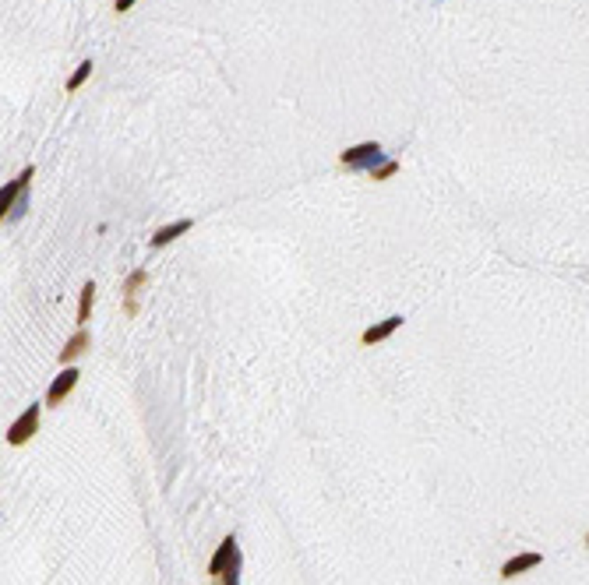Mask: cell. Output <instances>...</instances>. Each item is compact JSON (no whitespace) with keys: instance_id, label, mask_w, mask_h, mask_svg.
Masks as SVG:
<instances>
[{"instance_id":"6da1fadb","label":"cell","mask_w":589,"mask_h":585,"mask_svg":"<svg viewBox=\"0 0 589 585\" xmlns=\"http://www.w3.org/2000/svg\"><path fill=\"white\" fill-rule=\"evenodd\" d=\"M237 571H240V547H237V540H233V536H226V540L219 543L216 557L208 561V575H212V578H219L223 585H240Z\"/></svg>"},{"instance_id":"7a4b0ae2","label":"cell","mask_w":589,"mask_h":585,"mask_svg":"<svg viewBox=\"0 0 589 585\" xmlns=\"http://www.w3.org/2000/svg\"><path fill=\"white\" fill-rule=\"evenodd\" d=\"M339 163H343L346 170H367V173H374V170L385 163V148H382L378 141H363V145L346 148V152L339 155Z\"/></svg>"},{"instance_id":"3957f363","label":"cell","mask_w":589,"mask_h":585,"mask_svg":"<svg viewBox=\"0 0 589 585\" xmlns=\"http://www.w3.org/2000/svg\"><path fill=\"white\" fill-rule=\"evenodd\" d=\"M36 177V170L29 166V170H22L15 180H8L4 184V191H0V216H4V219H11V211H15V205L22 201V194L29 191V180Z\"/></svg>"},{"instance_id":"277c9868","label":"cell","mask_w":589,"mask_h":585,"mask_svg":"<svg viewBox=\"0 0 589 585\" xmlns=\"http://www.w3.org/2000/svg\"><path fill=\"white\" fill-rule=\"evenodd\" d=\"M39 431V406H29L11 427H8V444H25L32 434Z\"/></svg>"},{"instance_id":"5b68a950","label":"cell","mask_w":589,"mask_h":585,"mask_svg":"<svg viewBox=\"0 0 589 585\" xmlns=\"http://www.w3.org/2000/svg\"><path fill=\"white\" fill-rule=\"evenodd\" d=\"M78 378H81V374H78V370H74V367H64V370H61V374H57V378H53L49 392H46V406H61V402H64V399H68V395L74 392Z\"/></svg>"},{"instance_id":"8992f818","label":"cell","mask_w":589,"mask_h":585,"mask_svg":"<svg viewBox=\"0 0 589 585\" xmlns=\"http://www.w3.org/2000/svg\"><path fill=\"white\" fill-rule=\"evenodd\" d=\"M402 321H406V317L402 314H392V317H385V321H378V325H370L363 335H360V342L363 346H374V342H385L392 332H399L402 328Z\"/></svg>"},{"instance_id":"52a82bcc","label":"cell","mask_w":589,"mask_h":585,"mask_svg":"<svg viewBox=\"0 0 589 585\" xmlns=\"http://www.w3.org/2000/svg\"><path fill=\"white\" fill-rule=\"evenodd\" d=\"M540 564H544V554H515L512 561H505V568H501V578H515V575H526V571L540 568Z\"/></svg>"},{"instance_id":"ba28073f","label":"cell","mask_w":589,"mask_h":585,"mask_svg":"<svg viewBox=\"0 0 589 585\" xmlns=\"http://www.w3.org/2000/svg\"><path fill=\"white\" fill-rule=\"evenodd\" d=\"M88 346H92V335H88L85 328H78V332H74V335L64 342V349H61V363H71V360H78V356L88 349Z\"/></svg>"},{"instance_id":"9c48e42d","label":"cell","mask_w":589,"mask_h":585,"mask_svg":"<svg viewBox=\"0 0 589 585\" xmlns=\"http://www.w3.org/2000/svg\"><path fill=\"white\" fill-rule=\"evenodd\" d=\"M191 226H194L191 219H180V223H170V226H163V230H155V233H152V247H166V243H173V240L184 237Z\"/></svg>"},{"instance_id":"30bf717a","label":"cell","mask_w":589,"mask_h":585,"mask_svg":"<svg viewBox=\"0 0 589 585\" xmlns=\"http://www.w3.org/2000/svg\"><path fill=\"white\" fill-rule=\"evenodd\" d=\"M148 282V272L145 269H138V272H131L127 275V282H124V293H127V314H138V303H134V296H138V289Z\"/></svg>"},{"instance_id":"8fae6325","label":"cell","mask_w":589,"mask_h":585,"mask_svg":"<svg viewBox=\"0 0 589 585\" xmlns=\"http://www.w3.org/2000/svg\"><path fill=\"white\" fill-rule=\"evenodd\" d=\"M92 303H95V282H85V286H81V303H78V325L88 321Z\"/></svg>"},{"instance_id":"7c38bea8","label":"cell","mask_w":589,"mask_h":585,"mask_svg":"<svg viewBox=\"0 0 589 585\" xmlns=\"http://www.w3.org/2000/svg\"><path fill=\"white\" fill-rule=\"evenodd\" d=\"M88 74H92V61H81V64H78V71L68 78V92H78V88L88 81Z\"/></svg>"},{"instance_id":"4fadbf2b","label":"cell","mask_w":589,"mask_h":585,"mask_svg":"<svg viewBox=\"0 0 589 585\" xmlns=\"http://www.w3.org/2000/svg\"><path fill=\"white\" fill-rule=\"evenodd\" d=\"M395 173H399V163H395V159H385V163L374 170L370 177H374V180H388V177H395Z\"/></svg>"},{"instance_id":"5bb4252c","label":"cell","mask_w":589,"mask_h":585,"mask_svg":"<svg viewBox=\"0 0 589 585\" xmlns=\"http://www.w3.org/2000/svg\"><path fill=\"white\" fill-rule=\"evenodd\" d=\"M131 8H134V0H117V11H120V15L131 11Z\"/></svg>"},{"instance_id":"9a60e30c","label":"cell","mask_w":589,"mask_h":585,"mask_svg":"<svg viewBox=\"0 0 589 585\" xmlns=\"http://www.w3.org/2000/svg\"><path fill=\"white\" fill-rule=\"evenodd\" d=\"M586 547H589V533H586Z\"/></svg>"}]
</instances>
